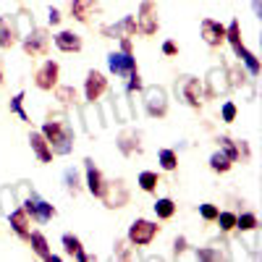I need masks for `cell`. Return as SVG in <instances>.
<instances>
[{"label":"cell","mask_w":262,"mask_h":262,"mask_svg":"<svg viewBox=\"0 0 262 262\" xmlns=\"http://www.w3.org/2000/svg\"><path fill=\"white\" fill-rule=\"evenodd\" d=\"M42 137L48 139V144L55 155H69L71 147H74V131L66 123L63 113H55V116L48 118V123L42 126Z\"/></svg>","instance_id":"obj_1"},{"label":"cell","mask_w":262,"mask_h":262,"mask_svg":"<svg viewBox=\"0 0 262 262\" xmlns=\"http://www.w3.org/2000/svg\"><path fill=\"white\" fill-rule=\"evenodd\" d=\"M176 92L186 100V105H191V107H202V97H205V92H202L200 79H194V76H181V79L176 81Z\"/></svg>","instance_id":"obj_2"},{"label":"cell","mask_w":262,"mask_h":262,"mask_svg":"<svg viewBox=\"0 0 262 262\" xmlns=\"http://www.w3.org/2000/svg\"><path fill=\"white\" fill-rule=\"evenodd\" d=\"M144 105H147V113L152 118H163L168 113V95L163 86H147L144 90Z\"/></svg>","instance_id":"obj_3"},{"label":"cell","mask_w":262,"mask_h":262,"mask_svg":"<svg viewBox=\"0 0 262 262\" xmlns=\"http://www.w3.org/2000/svg\"><path fill=\"white\" fill-rule=\"evenodd\" d=\"M158 226L155 223H149V221H134L131 223V228H128V244H134V247H147L152 238L158 236Z\"/></svg>","instance_id":"obj_4"},{"label":"cell","mask_w":262,"mask_h":262,"mask_svg":"<svg viewBox=\"0 0 262 262\" xmlns=\"http://www.w3.org/2000/svg\"><path fill=\"white\" fill-rule=\"evenodd\" d=\"M160 27V21H158V8L152 0H144V3L139 6V16H137V32L142 34H155Z\"/></svg>","instance_id":"obj_5"},{"label":"cell","mask_w":262,"mask_h":262,"mask_svg":"<svg viewBox=\"0 0 262 262\" xmlns=\"http://www.w3.org/2000/svg\"><path fill=\"white\" fill-rule=\"evenodd\" d=\"M102 202H105V207H111V210H116V207H123V205L128 202V191H126L123 181L105 184V191H102Z\"/></svg>","instance_id":"obj_6"},{"label":"cell","mask_w":262,"mask_h":262,"mask_svg":"<svg viewBox=\"0 0 262 262\" xmlns=\"http://www.w3.org/2000/svg\"><path fill=\"white\" fill-rule=\"evenodd\" d=\"M58 74H60V69H58V63L55 60H45L42 63V69L37 71V76H34V84L39 86V90H55L58 86Z\"/></svg>","instance_id":"obj_7"},{"label":"cell","mask_w":262,"mask_h":262,"mask_svg":"<svg viewBox=\"0 0 262 262\" xmlns=\"http://www.w3.org/2000/svg\"><path fill=\"white\" fill-rule=\"evenodd\" d=\"M24 53L37 58V55H45L48 53V32L45 29H32L24 37Z\"/></svg>","instance_id":"obj_8"},{"label":"cell","mask_w":262,"mask_h":262,"mask_svg":"<svg viewBox=\"0 0 262 262\" xmlns=\"http://www.w3.org/2000/svg\"><path fill=\"white\" fill-rule=\"evenodd\" d=\"M100 3L97 0H71V16L81 24H90V21L100 13Z\"/></svg>","instance_id":"obj_9"},{"label":"cell","mask_w":262,"mask_h":262,"mask_svg":"<svg viewBox=\"0 0 262 262\" xmlns=\"http://www.w3.org/2000/svg\"><path fill=\"white\" fill-rule=\"evenodd\" d=\"M202 39L207 42L210 48H221L226 42V27L221 21H212V18H205L202 21Z\"/></svg>","instance_id":"obj_10"},{"label":"cell","mask_w":262,"mask_h":262,"mask_svg":"<svg viewBox=\"0 0 262 262\" xmlns=\"http://www.w3.org/2000/svg\"><path fill=\"white\" fill-rule=\"evenodd\" d=\"M107 66L116 76H128L131 71H137V60L131 58V53H111L107 55Z\"/></svg>","instance_id":"obj_11"},{"label":"cell","mask_w":262,"mask_h":262,"mask_svg":"<svg viewBox=\"0 0 262 262\" xmlns=\"http://www.w3.org/2000/svg\"><path fill=\"white\" fill-rule=\"evenodd\" d=\"M105 90H107V79H105L100 71H90V74H86V81H84V95H86V100L97 102Z\"/></svg>","instance_id":"obj_12"},{"label":"cell","mask_w":262,"mask_h":262,"mask_svg":"<svg viewBox=\"0 0 262 262\" xmlns=\"http://www.w3.org/2000/svg\"><path fill=\"white\" fill-rule=\"evenodd\" d=\"M29 215H34L37 217V221H42V223H45V221H50V217L55 215V207L53 205H48L45 200H39V196L32 191L29 196H27V207H24Z\"/></svg>","instance_id":"obj_13"},{"label":"cell","mask_w":262,"mask_h":262,"mask_svg":"<svg viewBox=\"0 0 262 262\" xmlns=\"http://www.w3.org/2000/svg\"><path fill=\"white\" fill-rule=\"evenodd\" d=\"M228 90H231V84H228V71L212 69V71L207 74V92H210V97H217V95H223V92H228Z\"/></svg>","instance_id":"obj_14"},{"label":"cell","mask_w":262,"mask_h":262,"mask_svg":"<svg viewBox=\"0 0 262 262\" xmlns=\"http://www.w3.org/2000/svg\"><path fill=\"white\" fill-rule=\"evenodd\" d=\"M16 37H18L16 21L11 16H0V48H3V50L13 48L16 45Z\"/></svg>","instance_id":"obj_15"},{"label":"cell","mask_w":262,"mask_h":262,"mask_svg":"<svg viewBox=\"0 0 262 262\" xmlns=\"http://www.w3.org/2000/svg\"><path fill=\"white\" fill-rule=\"evenodd\" d=\"M29 144H32V149H34V155L39 158V163H50V160H53V149H50L48 139L42 137V131H32Z\"/></svg>","instance_id":"obj_16"},{"label":"cell","mask_w":262,"mask_h":262,"mask_svg":"<svg viewBox=\"0 0 262 262\" xmlns=\"http://www.w3.org/2000/svg\"><path fill=\"white\" fill-rule=\"evenodd\" d=\"M55 48L60 53H79L81 50V37L76 32H60V34H55Z\"/></svg>","instance_id":"obj_17"},{"label":"cell","mask_w":262,"mask_h":262,"mask_svg":"<svg viewBox=\"0 0 262 262\" xmlns=\"http://www.w3.org/2000/svg\"><path fill=\"white\" fill-rule=\"evenodd\" d=\"M84 163H86V189H90V194H95V196H102V191H105L102 173L92 165V160H84Z\"/></svg>","instance_id":"obj_18"},{"label":"cell","mask_w":262,"mask_h":262,"mask_svg":"<svg viewBox=\"0 0 262 262\" xmlns=\"http://www.w3.org/2000/svg\"><path fill=\"white\" fill-rule=\"evenodd\" d=\"M27 242L32 244V249H34V254L37 257H42V259H45V262H55L58 257L50 252V247H48V238L45 236H42L39 231H34V233H29V238H27Z\"/></svg>","instance_id":"obj_19"},{"label":"cell","mask_w":262,"mask_h":262,"mask_svg":"<svg viewBox=\"0 0 262 262\" xmlns=\"http://www.w3.org/2000/svg\"><path fill=\"white\" fill-rule=\"evenodd\" d=\"M118 149L123 152V155H139L142 152V144H139V137L137 131H123V134L118 137Z\"/></svg>","instance_id":"obj_20"},{"label":"cell","mask_w":262,"mask_h":262,"mask_svg":"<svg viewBox=\"0 0 262 262\" xmlns=\"http://www.w3.org/2000/svg\"><path fill=\"white\" fill-rule=\"evenodd\" d=\"M11 228H13V233L16 236H21V238H29V212L21 207V210H16V212H11Z\"/></svg>","instance_id":"obj_21"},{"label":"cell","mask_w":262,"mask_h":262,"mask_svg":"<svg viewBox=\"0 0 262 262\" xmlns=\"http://www.w3.org/2000/svg\"><path fill=\"white\" fill-rule=\"evenodd\" d=\"M63 249H66V254H69V257H76V259H81V262L95 259L92 254H86V252L81 249V242H79L76 236H71V233H66V236H63Z\"/></svg>","instance_id":"obj_22"},{"label":"cell","mask_w":262,"mask_h":262,"mask_svg":"<svg viewBox=\"0 0 262 262\" xmlns=\"http://www.w3.org/2000/svg\"><path fill=\"white\" fill-rule=\"evenodd\" d=\"M226 39L233 45V53L244 48V42H242V24H238V21H231V24L226 27Z\"/></svg>","instance_id":"obj_23"},{"label":"cell","mask_w":262,"mask_h":262,"mask_svg":"<svg viewBox=\"0 0 262 262\" xmlns=\"http://www.w3.org/2000/svg\"><path fill=\"white\" fill-rule=\"evenodd\" d=\"M231 165H233V160L226 155V152H215V155L210 158V168L215 173H226V170H231Z\"/></svg>","instance_id":"obj_24"},{"label":"cell","mask_w":262,"mask_h":262,"mask_svg":"<svg viewBox=\"0 0 262 262\" xmlns=\"http://www.w3.org/2000/svg\"><path fill=\"white\" fill-rule=\"evenodd\" d=\"M173 212H176V205H173L170 196H163V200L155 202V215L163 217V221H168V217H173Z\"/></svg>","instance_id":"obj_25"},{"label":"cell","mask_w":262,"mask_h":262,"mask_svg":"<svg viewBox=\"0 0 262 262\" xmlns=\"http://www.w3.org/2000/svg\"><path fill=\"white\" fill-rule=\"evenodd\" d=\"M236 228H238V231H244V233L257 231V215H254V212H244V215H238V217H236Z\"/></svg>","instance_id":"obj_26"},{"label":"cell","mask_w":262,"mask_h":262,"mask_svg":"<svg viewBox=\"0 0 262 262\" xmlns=\"http://www.w3.org/2000/svg\"><path fill=\"white\" fill-rule=\"evenodd\" d=\"M236 55L244 60V66L249 69V74H252V76H257V74H259V60H257V55H254V53H249L247 48H242V50H236Z\"/></svg>","instance_id":"obj_27"},{"label":"cell","mask_w":262,"mask_h":262,"mask_svg":"<svg viewBox=\"0 0 262 262\" xmlns=\"http://www.w3.org/2000/svg\"><path fill=\"white\" fill-rule=\"evenodd\" d=\"M158 184H160V179H158V173H152V170H144L142 176H139V186L144 191H155Z\"/></svg>","instance_id":"obj_28"},{"label":"cell","mask_w":262,"mask_h":262,"mask_svg":"<svg viewBox=\"0 0 262 262\" xmlns=\"http://www.w3.org/2000/svg\"><path fill=\"white\" fill-rule=\"evenodd\" d=\"M160 165L165 168V170H176V165H179V155L173 149H160Z\"/></svg>","instance_id":"obj_29"},{"label":"cell","mask_w":262,"mask_h":262,"mask_svg":"<svg viewBox=\"0 0 262 262\" xmlns=\"http://www.w3.org/2000/svg\"><path fill=\"white\" fill-rule=\"evenodd\" d=\"M55 97L63 105H71V102H76V90L74 86H55Z\"/></svg>","instance_id":"obj_30"},{"label":"cell","mask_w":262,"mask_h":262,"mask_svg":"<svg viewBox=\"0 0 262 262\" xmlns=\"http://www.w3.org/2000/svg\"><path fill=\"white\" fill-rule=\"evenodd\" d=\"M21 102H24V92H18V95L11 100V113H16L21 121H29V116L24 113V105H21Z\"/></svg>","instance_id":"obj_31"},{"label":"cell","mask_w":262,"mask_h":262,"mask_svg":"<svg viewBox=\"0 0 262 262\" xmlns=\"http://www.w3.org/2000/svg\"><path fill=\"white\" fill-rule=\"evenodd\" d=\"M215 221L221 223L223 231H233V228H236V215H233V212H217Z\"/></svg>","instance_id":"obj_32"},{"label":"cell","mask_w":262,"mask_h":262,"mask_svg":"<svg viewBox=\"0 0 262 262\" xmlns=\"http://www.w3.org/2000/svg\"><path fill=\"white\" fill-rule=\"evenodd\" d=\"M228 79H231V81H228L231 86H242V84L247 81V74L242 71V66H236V69L228 71Z\"/></svg>","instance_id":"obj_33"},{"label":"cell","mask_w":262,"mask_h":262,"mask_svg":"<svg viewBox=\"0 0 262 262\" xmlns=\"http://www.w3.org/2000/svg\"><path fill=\"white\" fill-rule=\"evenodd\" d=\"M221 147H223V152H226V155H228V158H231L233 163L238 160V147L233 144V139H228V137H223V139H221Z\"/></svg>","instance_id":"obj_34"},{"label":"cell","mask_w":262,"mask_h":262,"mask_svg":"<svg viewBox=\"0 0 262 262\" xmlns=\"http://www.w3.org/2000/svg\"><path fill=\"white\" fill-rule=\"evenodd\" d=\"M66 189H69L71 194H76L79 191V176H76V170H66Z\"/></svg>","instance_id":"obj_35"},{"label":"cell","mask_w":262,"mask_h":262,"mask_svg":"<svg viewBox=\"0 0 262 262\" xmlns=\"http://www.w3.org/2000/svg\"><path fill=\"white\" fill-rule=\"evenodd\" d=\"M139 90H144L142 76H139V71H131L128 74V92H139Z\"/></svg>","instance_id":"obj_36"},{"label":"cell","mask_w":262,"mask_h":262,"mask_svg":"<svg viewBox=\"0 0 262 262\" xmlns=\"http://www.w3.org/2000/svg\"><path fill=\"white\" fill-rule=\"evenodd\" d=\"M116 257H121V259H128V257H134V252H131L128 242H116Z\"/></svg>","instance_id":"obj_37"},{"label":"cell","mask_w":262,"mask_h":262,"mask_svg":"<svg viewBox=\"0 0 262 262\" xmlns=\"http://www.w3.org/2000/svg\"><path fill=\"white\" fill-rule=\"evenodd\" d=\"M217 212H221V210H217L215 205H202V207H200V215L205 217V221H215Z\"/></svg>","instance_id":"obj_38"},{"label":"cell","mask_w":262,"mask_h":262,"mask_svg":"<svg viewBox=\"0 0 262 262\" xmlns=\"http://www.w3.org/2000/svg\"><path fill=\"white\" fill-rule=\"evenodd\" d=\"M221 116H223L226 123H231V121L236 118V105H233V102H226V105H223V111H221Z\"/></svg>","instance_id":"obj_39"},{"label":"cell","mask_w":262,"mask_h":262,"mask_svg":"<svg viewBox=\"0 0 262 262\" xmlns=\"http://www.w3.org/2000/svg\"><path fill=\"white\" fill-rule=\"evenodd\" d=\"M196 257H200V259H221V254H217L215 249H200Z\"/></svg>","instance_id":"obj_40"},{"label":"cell","mask_w":262,"mask_h":262,"mask_svg":"<svg viewBox=\"0 0 262 262\" xmlns=\"http://www.w3.org/2000/svg\"><path fill=\"white\" fill-rule=\"evenodd\" d=\"M163 53H165V55H176V53H179L176 42H170V39H168V42H163Z\"/></svg>","instance_id":"obj_41"},{"label":"cell","mask_w":262,"mask_h":262,"mask_svg":"<svg viewBox=\"0 0 262 262\" xmlns=\"http://www.w3.org/2000/svg\"><path fill=\"white\" fill-rule=\"evenodd\" d=\"M173 247H176V254H181L186 249V238H176V244H173Z\"/></svg>","instance_id":"obj_42"},{"label":"cell","mask_w":262,"mask_h":262,"mask_svg":"<svg viewBox=\"0 0 262 262\" xmlns=\"http://www.w3.org/2000/svg\"><path fill=\"white\" fill-rule=\"evenodd\" d=\"M60 21V11L58 8H50V24H58Z\"/></svg>","instance_id":"obj_43"},{"label":"cell","mask_w":262,"mask_h":262,"mask_svg":"<svg viewBox=\"0 0 262 262\" xmlns=\"http://www.w3.org/2000/svg\"><path fill=\"white\" fill-rule=\"evenodd\" d=\"M252 6H254V13H259V0H254V3H252Z\"/></svg>","instance_id":"obj_44"},{"label":"cell","mask_w":262,"mask_h":262,"mask_svg":"<svg viewBox=\"0 0 262 262\" xmlns=\"http://www.w3.org/2000/svg\"><path fill=\"white\" fill-rule=\"evenodd\" d=\"M0 84H3V69H0Z\"/></svg>","instance_id":"obj_45"}]
</instances>
